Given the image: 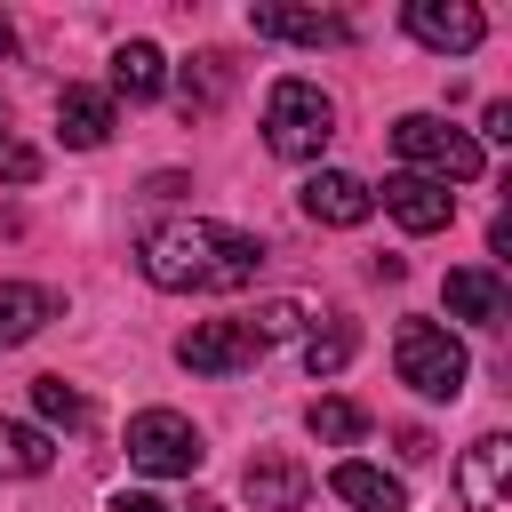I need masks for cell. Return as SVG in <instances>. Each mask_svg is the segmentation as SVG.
Returning a JSON list of instances; mask_svg holds the SVG:
<instances>
[{"instance_id": "d6986e66", "label": "cell", "mask_w": 512, "mask_h": 512, "mask_svg": "<svg viewBox=\"0 0 512 512\" xmlns=\"http://www.w3.org/2000/svg\"><path fill=\"white\" fill-rule=\"evenodd\" d=\"M32 408H40V432H88V392L64 376H32Z\"/></svg>"}, {"instance_id": "6da1fadb", "label": "cell", "mask_w": 512, "mask_h": 512, "mask_svg": "<svg viewBox=\"0 0 512 512\" xmlns=\"http://www.w3.org/2000/svg\"><path fill=\"white\" fill-rule=\"evenodd\" d=\"M264 240L256 232H232L216 216H168L136 240V264L152 288H176V296H224V288H248L264 272Z\"/></svg>"}, {"instance_id": "44dd1931", "label": "cell", "mask_w": 512, "mask_h": 512, "mask_svg": "<svg viewBox=\"0 0 512 512\" xmlns=\"http://www.w3.org/2000/svg\"><path fill=\"white\" fill-rule=\"evenodd\" d=\"M304 424H312V440H320V448H352V440L368 432V408H360V400H312V408H304Z\"/></svg>"}, {"instance_id": "8992f818", "label": "cell", "mask_w": 512, "mask_h": 512, "mask_svg": "<svg viewBox=\"0 0 512 512\" xmlns=\"http://www.w3.org/2000/svg\"><path fill=\"white\" fill-rule=\"evenodd\" d=\"M176 360H184L192 376H240V368L264 360V344H256L248 320H192V328L176 336Z\"/></svg>"}, {"instance_id": "83f0119b", "label": "cell", "mask_w": 512, "mask_h": 512, "mask_svg": "<svg viewBox=\"0 0 512 512\" xmlns=\"http://www.w3.org/2000/svg\"><path fill=\"white\" fill-rule=\"evenodd\" d=\"M184 512H224V504H216V496H192V504H184Z\"/></svg>"}, {"instance_id": "5bb4252c", "label": "cell", "mask_w": 512, "mask_h": 512, "mask_svg": "<svg viewBox=\"0 0 512 512\" xmlns=\"http://www.w3.org/2000/svg\"><path fill=\"white\" fill-rule=\"evenodd\" d=\"M440 296H448V312H456V320H472V328H496V320L512 312V288H504L488 264L448 272V280H440Z\"/></svg>"}, {"instance_id": "2e32d148", "label": "cell", "mask_w": 512, "mask_h": 512, "mask_svg": "<svg viewBox=\"0 0 512 512\" xmlns=\"http://www.w3.org/2000/svg\"><path fill=\"white\" fill-rule=\"evenodd\" d=\"M168 88V56L152 48V40H120L112 48V88L104 96H128V104H152Z\"/></svg>"}, {"instance_id": "cb8c5ba5", "label": "cell", "mask_w": 512, "mask_h": 512, "mask_svg": "<svg viewBox=\"0 0 512 512\" xmlns=\"http://www.w3.org/2000/svg\"><path fill=\"white\" fill-rule=\"evenodd\" d=\"M0 176H8V184H32V176H40V152H32L24 136H0Z\"/></svg>"}, {"instance_id": "7402d4cb", "label": "cell", "mask_w": 512, "mask_h": 512, "mask_svg": "<svg viewBox=\"0 0 512 512\" xmlns=\"http://www.w3.org/2000/svg\"><path fill=\"white\" fill-rule=\"evenodd\" d=\"M344 360H352V320H328V328L304 336V368H312V376H336Z\"/></svg>"}, {"instance_id": "5b68a950", "label": "cell", "mask_w": 512, "mask_h": 512, "mask_svg": "<svg viewBox=\"0 0 512 512\" xmlns=\"http://www.w3.org/2000/svg\"><path fill=\"white\" fill-rule=\"evenodd\" d=\"M200 456H208V440L192 432V416H176V408L128 416V464H136V472H152V480H192Z\"/></svg>"}, {"instance_id": "7a4b0ae2", "label": "cell", "mask_w": 512, "mask_h": 512, "mask_svg": "<svg viewBox=\"0 0 512 512\" xmlns=\"http://www.w3.org/2000/svg\"><path fill=\"white\" fill-rule=\"evenodd\" d=\"M328 136H336L328 88H320V80H296V72L272 80V96H264V144H272L280 160H320Z\"/></svg>"}, {"instance_id": "8fae6325", "label": "cell", "mask_w": 512, "mask_h": 512, "mask_svg": "<svg viewBox=\"0 0 512 512\" xmlns=\"http://www.w3.org/2000/svg\"><path fill=\"white\" fill-rule=\"evenodd\" d=\"M240 488H248V504H256V512H304L312 472H304L288 448H256V456H248V472H240Z\"/></svg>"}, {"instance_id": "484cf974", "label": "cell", "mask_w": 512, "mask_h": 512, "mask_svg": "<svg viewBox=\"0 0 512 512\" xmlns=\"http://www.w3.org/2000/svg\"><path fill=\"white\" fill-rule=\"evenodd\" d=\"M480 136H496V144H504V136H512V104H488V112H480Z\"/></svg>"}, {"instance_id": "ac0fdd59", "label": "cell", "mask_w": 512, "mask_h": 512, "mask_svg": "<svg viewBox=\"0 0 512 512\" xmlns=\"http://www.w3.org/2000/svg\"><path fill=\"white\" fill-rule=\"evenodd\" d=\"M48 464H56V440H48L40 424L0 416V480H40Z\"/></svg>"}, {"instance_id": "9c48e42d", "label": "cell", "mask_w": 512, "mask_h": 512, "mask_svg": "<svg viewBox=\"0 0 512 512\" xmlns=\"http://www.w3.org/2000/svg\"><path fill=\"white\" fill-rule=\"evenodd\" d=\"M296 208H304L312 224H328V232H352V224L376 216V192H368L360 176H344V168H312L304 192H296Z\"/></svg>"}, {"instance_id": "30bf717a", "label": "cell", "mask_w": 512, "mask_h": 512, "mask_svg": "<svg viewBox=\"0 0 512 512\" xmlns=\"http://www.w3.org/2000/svg\"><path fill=\"white\" fill-rule=\"evenodd\" d=\"M384 216L400 224V232H448V216H456V192L448 184H432V176H416V168H400V176H384Z\"/></svg>"}, {"instance_id": "f1b7e54d", "label": "cell", "mask_w": 512, "mask_h": 512, "mask_svg": "<svg viewBox=\"0 0 512 512\" xmlns=\"http://www.w3.org/2000/svg\"><path fill=\"white\" fill-rule=\"evenodd\" d=\"M0 136H8V104H0Z\"/></svg>"}, {"instance_id": "7c38bea8", "label": "cell", "mask_w": 512, "mask_h": 512, "mask_svg": "<svg viewBox=\"0 0 512 512\" xmlns=\"http://www.w3.org/2000/svg\"><path fill=\"white\" fill-rule=\"evenodd\" d=\"M248 24H256V40H296V48H344L352 40V24L336 8H280V0H264V8H248Z\"/></svg>"}, {"instance_id": "9a60e30c", "label": "cell", "mask_w": 512, "mask_h": 512, "mask_svg": "<svg viewBox=\"0 0 512 512\" xmlns=\"http://www.w3.org/2000/svg\"><path fill=\"white\" fill-rule=\"evenodd\" d=\"M328 488H336L352 512H408V488H400V472H384V464H368V456H344V464L328 472Z\"/></svg>"}, {"instance_id": "52a82bcc", "label": "cell", "mask_w": 512, "mask_h": 512, "mask_svg": "<svg viewBox=\"0 0 512 512\" xmlns=\"http://www.w3.org/2000/svg\"><path fill=\"white\" fill-rule=\"evenodd\" d=\"M408 40H424L432 56H472L480 40H488V16L472 8V0H408Z\"/></svg>"}, {"instance_id": "4fadbf2b", "label": "cell", "mask_w": 512, "mask_h": 512, "mask_svg": "<svg viewBox=\"0 0 512 512\" xmlns=\"http://www.w3.org/2000/svg\"><path fill=\"white\" fill-rule=\"evenodd\" d=\"M56 136L72 144V152H96V144H112V96L104 88H56Z\"/></svg>"}, {"instance_id": "e0dca14e", "label": "cell", "mask_w": 512, "mask_h": 512, "mask_svg": "<svg viewBox=\"0 0 512 512\" xmlns=\"http://www.w3.org/2000/svg\"><path fill=\"white\" fill-rule=\"evenodd\" d=\"M48 320H56V296H48V288H32V280H0V352L32 344Z\"/></svg>"}, {"instance_id": "3957f363", "label": "cell", "mask_w": 512, "mask_h": 512, "mask_svg": "<svg viewBox=\"0 0 512 512\" xmlns=\"http://www.w3.org/2000/svg\"><path fill=\"white\" fill-rule=\"evenodd\" d=\"M392 152L416 176H432V184H472L480 176V136L456 128V120H440V112H400L392 120Z\"/></svg>"}, {"instance_id": "d4e9b609", "label": "cell", "mask_w": 512, "mask_h": 512, "mask_svg": "<svg viewBox=\"0 0 512 512\" xmlns=\"http://www.w3.org/2000/svg\"><path fill=\"white\" fill-rule=\"evenodd\" d=\"M112 512H176V504H160V496H144V488H120Z\"/></svg>"}, {"instance_id": "ffe728a7", "label": "cell", "mask_w": 512, "mask_h": 512, "mask_svg": "<svg viewBox=\"0 0 512 512\" xmlns=\"http://www.w3.org/2000/svg\"><path fill=\"white\" fill-rule=\"evenodd\" d=\"M224 88H232V56H216V48H208V56H192V64L176 72V104H184V112H216V96H224Z\"/></svg>"}, {"instance_id": "277c9868", "label": "cell", "mask_w": 512, "mask_h": 512, "mask_svg": "<svg viewBox=\"0 0 512 512\" xmlns=\"http://www.w3.org/2000/svg\"><path fill=\"white\" fill-rule=\"evenodd\" d=\"M392 368H400V384H408L416 400H456L464 376H472V352H464L440 320H400V336H392Z\"/></svg>"}, {"instance_id": "4316f807", "label": "cell", "mask_w": 512, "mask_h": 512, "mask_svg": "<svg viewBox=\"0 0 512 512\" xmlns=\"http://www.w3.org/2000/svg\"><path fill=\"white\" fill-rule=\"evenodd\" d=\"M0 56H16V24L8 16H0Z\"/></svg>"}, {"instance_id": "603a6c76", "label": "cell", "mask_w": 512, "mask_h": 512, "mask_svg": "<svg viewBox=\"0 0 512 512\" xmlns=\"http://www.w3.org/2000/svg\"><path fill=\"white\" fill-rule=\"evenodd\" d=\"M304 320H312V312H304V304H288V296H280V304H256V320H248V328H256V344H272V336H296V328H304Z\"/></svg>"}, {"instance_id": "ba28073f", "label": "cell", "mask_w": 512, "mask_h": 512, "mask_svg": "<svg viewBox=\"0 0 512 512\" xmlns=\"http://www.w3.org/2000/svg\"><path fill=\"white\" fill-rule=\"evenodd\" d=\"M456 496L472 512H512V440L504 432H480L456 464Z\"/></svg>"}]
</instances>
